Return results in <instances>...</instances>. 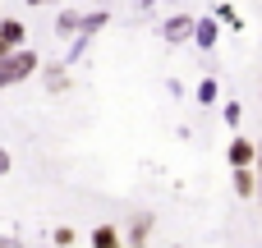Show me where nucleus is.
Returning a JSON list of instances; mask_svg holds the SVG:
<instances>
[{
	"mask_svg": "<svg viewBox=\"0 0 262 248\" xmlns=\"http://www.w3.org/2000/svg\"><path fill=\"white\" fill-rule=\"evenodd\" d=\"M37 69H41V87H46L51 97H64V92H69V64H64V60H41Z\"/></svg>",
	"mask_w": 262,
	"mask_h": 248,
	"instance_id": "obj_2",
	"label": "nucleus"
},
{
	"mask_svg": "<svg viewBox=\"0 0 262 248\" xmlns=\"http://www.w3.org/2000/svg\"><path fill=\"white\" fill-rule=\"evenodd\" d=\"M23 5H32V9H37V5H51V0H23Z\"/></svg>",
	"mask_w": 262,
	"mask_h": 248,
	"instance_id": "obj_20",
	"label": "nucleus"
},
{
	"mask_svg": "<svg viewBox=\"0 0 262 248\" xmlns=\"http://www.w3.org/2000/svg\"><path fill=\"white\" fill-rule=\"evenodd\" d=\"M92 5H111V0H92Z\"/></svg>",
	"mask_w": 262,
	"mask_h": 248,
	"instance_id": "obj_21",
	"label": "nucleus"
},
{
	"mask_svg": "<svg viewBox=\"0 0 262 248\" xmlns=\"http://www.w3.org/2000/svg\"><path fill=\"white\" fill-rule=\"evenodd\" d=\"M253 170H262V143L253 147Z\"/></svg>",
	"mask_w": 262,
	"mask_h": 248,
	"instance_id": "obj_18",
	"label": "nucleus"
},
{
	"mask_svg": "<svg viewBox=\"0 0 262 248\" xmlns=\"http://www.w3.org/2000/svg\"><path fill=\"white\" fill-rule=\"evenodd\" d=\"M239 120H244V106H239V101H226V124L239 129Z\"/></svg>",
	"mask_w": 262,
	"mask_h": 248,
	"instance_id": "obj_15",
	"label": "nucleus"
},
{
	"mask_svg": "<svg viewBox=\"0 0 262 248\" xmlns=\"http://www.w3.org/2000/svg\"><path fill=\"white\" fill-rule=\"evenodd\" d=\"M253 138H230V147H226V161H230V170L235 166H253Z\"/></svg>",
	"mask_w": 262,
	"mask_h": 248,
	"instance_id": "obj_7",
	"label": "nucleus"
},
{
	"mask_svg": "<svg viewBox=\"0 0 262 248\" xmlns=\"http://www.w3.org/2000/svg\"><path fill=\"white\" fill-rule=\"evenodd\" d=\"M235 193L239 198H253L258 193V170L253 166H235Z\"/></svg>",
	"mask_w": 262,
	"mask_h": 248,
	"instance_id": "obj_10",
	"label": "nucleus"
},
{
	"mask_svg": "<svg viewBox=\"0 0 262 248\" xmlns=\"http://www.w3.org/2000/svg\"><path fill=\"white\" fill-rule=\"evenodd\" d=\"M51 244L55 248H78V230H74V226H55V230H51Z\"/></svg>",
	"mask_w": 262,
	"mask_h": 248,
	"instance_id": "obj_13",
	"label": "nucleus"
},
{
	"mask_svg": "<svg viewBox=\"0 0 262 248\" xmlns=\"http://www.w3.org/2000/svg\"><path fill=\"white\" fill-rule=\"evenodd\" d=\"M37 248H55V244H37Z\"/></svg>",
	"mask_w": 262,
	"mask_h": 248,
	"instance_id": "obj_22",
	"label": "nucleus"
},
{
	"mask_svg": "<svg viewBox=\"0 0 262 248\" xmlns=\"http://www.w3.org/2000/svg\"><path fill=\"white\" fill-rule=\"evenodd\" d=\"M152 226H157V216L138 207V212L129 216V230H124V244H129V248H147V239H152Z\"/></svg>",
	"mask_w": 262,
	"mask_h": 248,
	"instance_id": "obj_3",
	"label": "nucleus"
},
{
	"mask_svg": "<svg viewBox=\"0 0 262 248\" xmlns=\"http://www.w3.org/2000/svg\"><path fill=\"white\" fill-rule=\"evenodd\" d=\"M37 64H41V55H37V51H28V46L5 51V55H0V92H5V87L28 83V78L37 74Z\"/></svg>",
	"mask_w": 262,
	"mask_h": 248,
	"instance_id": "obj_1",
	"label": "nucleus"
},
{
	"mask_svg": "<svg viewBox=\"0 0 262 248\" xmlns=\"http://www.w3.org/2000/svg\"><path fill=\"white\" fill-rule=\"evenodd\" d=\"M78 23H83V14H78V9H60V14H55V32H60V37H74V32H78Z\"/></svg>",
	"mask_w": 262,
	"mask_h": 248,
	"instance_id": "obj_11",
	"label": "nucleus"
},
{
	"mask_svg": "<svg viewBox=\"0 0 262 248\" xmlns=\"http://www.w3.org/2000/svg\"><path fill=\"white\" fill-rule=\"evenodd\" d=\"M161 37H166L170 46H184V41L193 37V14H170V18L161 23Z\"/></svg>",
	"mask_w": 262,
	"mask_h": 248,
	"instance_id": "obj_5",
	"label": "nucleus"
},
{
	"mask_svg": "<svg viewBox=\"0 0 262 248\" xmlns=\"http://www.w3.org/2000/svg\"><path fill=\"white\" fill-rule=\"evenodd\" d=\"M198 51H212L216 41H221V18L216 14H207V18H193V37H189Z\"/></svg>",
	"mask_w": 262,
	"mask_h": 248,
	"instance_id": "obj_4",
	"label": "nucleus"
},
{
	"mask_svg": "<svg viewBox=\"0 0 262 248\" xmlns=\"http://www.w3.org/2000/svg\"><path fill=\"white\" fill-rule=\"evenodd\" d=\"M0 248H23V244H18L14 235H5V230H0Z\"/></svg>",
	"mask_w": 262,
	"mask_h": 248,
	"instance_id": "obj_17",
	"label": "nucleus"
},
{
	"mask_svg": "<svg viewBox=\"0 0 262 248\" xmlns=\"http://www.w3.org/2000/svg\"><path fill=\"white\" fill-rule=\"evenodd\" d=\"M88 244L92 248H124V235H120L115 226H97V230L88 235Z\"/></svg>",
	"mask_w": 262,
	"mask_h": 248,
	"instance_id": "obj_9",
	"label": "nucleus"
},
{
	"mask_svg": "<svg viewBox=\"0 0 262 248\" xmlns=\"http://www.w3.org/2000/svg\"><path fill=\"white\" fill-rule=\"evenodd\" d=\"M253 198H258V202H262V170H258V193H253Z\"/></svg>",
	"mask_w": 262,
	"mask_h": 248,
	"instance_id": "obj_19",
	"label": "nucleus"
},
{
	"mask_svg": "<svg viewBox=\"0 0 262 248\" xmlns=\"http://www.w3.org/2000/svg\"><path fill=\"white\" fill-rule=\"evenodd\" d=\"M23 41H28V28L18 18H0V55L14 51V46H23Z\"/></svg>",
	"mask_w": 262,
	"mask_h": 248,
	"instance_id": "obj_6",
	"label": "nucleus"
},
{
	"mask_svg": "<svg viewBox=\"0 0 262 248\" xmlns=\"http://www.w3.org/2000/svg\"><path fill=\"white\" fill-rule=\"evenodd\" d=\"M216 97H221V83H216V78H203V83L193 87V101H198V106H216Z\"/></svg>",
	"mask_w": 262,
	"mask_h": 248,
	"instance_id": "obj_12",
	"label": "nucleus"
},
{
	"mask_svg": "<svg viewBox=\"0 0 262 248\" xmlns=\"http://www.w3.org/2000/svg\"><path fill=\"white\" fill-rule=\"evenodd\" d=\"M106 23H111V5H92V9L83 14V23H78V32H92V37H97V32H101Z\"/></svg>",
	"mask_w": 262,
	"mask_h": 248,
	"instance_id": "obj_8",
	"label": "nucleus"
},
{
	"mask_svg": "<svg viewBox=\"0 0 262 248\" xmlns=\"http://www.w3.org/2000/svg\"><path fill=\"white\" fill-rule=\"evenodd\" d=\"M9 170H14V156H9V152H5V147H0V179H5V175H9Z\"/></svg>",
	"mask_w": 262,
	"mask_h": 248,
	"instance_id": "obj_16",
	"label": "nucleus"
},
{
	"mask_svg": "<svg viewBox=\"0 0 262 248\" xmlns=\"http://www.w3.org/2000/svg\"><path fill=\"white\" fill-rule=\"evenodd\" d=\"M216 18H221L226 28H235V32L244 28V23H239V9H235V5H216Z\"/></svg>",
	"mask_w": 262,
	"mask_h": 248,
	"instance_id": "obj_14",
	"label": "nucleus"
}]
</instances>
